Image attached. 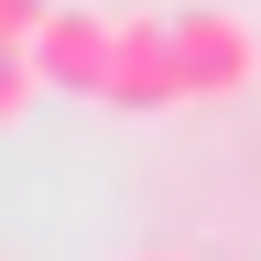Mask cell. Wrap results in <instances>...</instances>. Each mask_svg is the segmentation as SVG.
Segmentation results:
<instances>
[{"label": "cell", "instance_id": "obj_4", "mask_svg": "<svg viewBox=\"0 0 261 261\" xmlns=\"http://www.w3.org/2000/svg\"><path fill=\"white\" fill-rule=\"evenodd\" d=\"M44 11H55V0H0V33H11V44H33V33H44Z\"/></svg>", "mask_w": 261, "mask_h": 261}, {"label": "cell", "instance_id": "obj_3", "mask_svg": "<svg viewBox=\"0 0 261 261\" xmlns=\"http://www.w3.org/2000/svg\"><path fill=\"white\" fill-rule=\"evenodd\" d=\"M33 55H44L55 98H109V65H120V11H98V0H55L44 33H33Z\"/></svg>", "mask_w": 261, "mask_h": 261}, {"label": "cell", "instance_id": "obj_2", "mask_svg": "<svg viewBox=\"0 0 261 261\" xmlns=\"http://www.w3.org/2000/svg\"><path fill=\"white\" fill-rule=\"evenodd\" d=\"M98 109H120V120H163V109H185L174 11H120V65H109V98H98Z\"/></svg>", "mask_w": 261, "mask_h": 261}, {"label": "cell", "instance_id": "obj_5", "mask_svg": "<svg viewBox=\"0 0 261 261\" xmlns=\"http://www.w3.org/2000/svg\"><path fill=\"white\" fill-rule=\"evenodd\" d=\"M130 261H185V250H130Z\"/></svg>", "mask_w": 261, "mask_h": 261}, {"label": "cell", "instance_id": "obj_1", "mask_svg": "<svg viewBox=\"0 0 261 261\" xmlns=\"http://www.w3.org/2000/svg\"><path fill=\"white\" fill-rule=\"evenodd\" d=\"M174 65H185V109H228L261 87V22L228 0H185L174 11Z\"/></svg>", "mask_w": 261, "mask_h": 261}]
</instances>
